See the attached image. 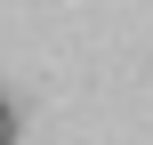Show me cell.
<instances>
[{
    "instance_id": "cell-1",
    "label": "cell",
    "mask_w": 153,
    "mask_h": 145,
    "mask_svg": "<svg viewBox=\"0 0 153 145\" xmlns=\"http://www.w3.org/2000/svg\"><path fill=\"white\" fill-rule=\"evenodd\" d=\"M0 145H16V105L0 97Z\"/></svg>"
}]
</instances>
